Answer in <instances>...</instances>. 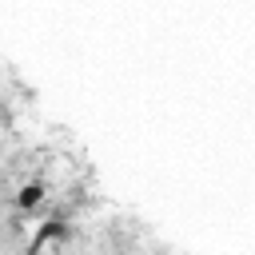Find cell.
Here are the masks:
<instances>
[{"instance_id": "cell-2", "label": "cell", "mask_w": 255, "mask_h": 255, "mask_svg": "<svg viewBox=\"0 0 255 255\" xmlns=\"http://www.w3.org/2000/svg\"><path fill=\"white\" fill-rule=\"evenodd\" d=\"M44 195H48V183H44V179H28V183L16 191V207H20V211H32V207L44 203Z\"/></svg>"}, {"instance_id": "cell-1", "label": "cell", "mask_w": 255, "mask_h": 255, "mask_svg": "<svg viewBox=\"0 0 255 255\" xmlns=\"http://www.w3.org/2000/svg\"><path fill=\"white\" fill-rule=\"evenodd\" d=\"M60 239H68V211H64V207H60V211H52V215L40 223L36 239L28 243V255H36L40 247H48V243H60Z\"/></svg>"}]
</instances>
